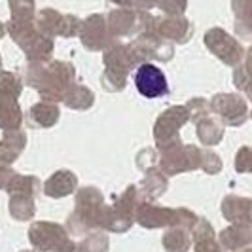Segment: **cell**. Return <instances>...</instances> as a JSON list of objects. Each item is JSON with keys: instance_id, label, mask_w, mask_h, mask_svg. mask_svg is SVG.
<instances>
[{"instance_id": "obj_15", "label": "cell", "mask_w": 252, "mask_h": 252, "mask_svg": "<svg viewBox=\"0 0 252 252\" xmlns=\"http://www.w3.org/2000/svg\"><path fill=\"white\" fill-rule=\"evenodd\" d=\"M156 32L167 42L186 44L193 34V27L182 15H167L156 17Z\"/></svg>"}, {"instance_id": "obj_29", "label": "cell", "mask_w": 252, "mask_h": 252, "mask_svg": "<svg viewBox=\"0 0 252 252\" xmlns=\"http://www.w3.org/2000/svg\"><path fill=\"white\" fill-rule=\"evenodd\" d=\"M10 215H12V218L17 220V222H29L32 216L36 215L34 197H31V195H21V193L10 195Z\"/></svg>"}, {"instance_id": "obj_33", "label": "cell", "mask_w": 252, "mask_h": 252, "mask_svg": "<svg viewBox=\"0 0 252 252\" xmlns=\"http://www.w3.org/2000/svg\"><path fill=\"white\" fill-rule=\"evenodd\" d=\"M108 237L106 233H91L80 243V252H106Z\"/></svg>"}, {"instance_id": "obj_3", "label": "cell", "mask_w": 252, "mask_h": 252, "mask_svg": "<svg viewBox=\"0 0 252 252\" xmlns=\"http://www.w3.org/2000/svg\"><path fill=\"white\" fill-rule=\"evenodd\" d=\"M104 207V195L95 186H86L76 191L74 213L66 220V231L72 235H84L89 229H95L101 224V213Z\"/></svg>"}, {"instance_id": "obj_13", "label": "cell", "mask_w": 252, "mask_h": 252, "mask_svg": "<svg viewBox=\"0 0 252 252\" xmlns=\"http://www.w3.org/2000/svg\"><path fill=\"white\" fill-rule=\"evenodd\" d=\"M78 36L82 40L84 48L89 51H104L116 42L108 31V23L104 15L101 13H93L86 21H82V29Z\"/></svg>"}, {"instance_id": "obj_23", "label": "cell", "mask_w": 252, "mask_h": 252, "mask_svg": "<svg viewBox=\"0 0 252 252\" xmlns=\"http://www.w3.org/2000/svg\"><path fill=\"white\" fill-rule=\"evenodd\" d=\"M167 186H169L167 177L159 171V167H150L146 171V177L139 184V189L146 201H156L167 191Z\"/></svg>"}, {"instance_id": "obj_31", "label": "cell", "mask_w": 252, "mask_h": 252, "mask_svg": "<svg viewBox=\"0 0 252 252\" xmlns=\"http://www.w3.org/2000/svg\"><path fill=\"white\" fill-rule=\"evenodd\" d=\"M23 91V84H21V78L15 74V72H6V70H0V95L2 97H12L17 99Z\"/></svg>"}, {"instance_id": "obj_20", "label": "cell", "mask_w": 252, "mask_h": 252, "mask_svg": "<svg viewBox=\"0 0 252 252\" xmlns=\"http://www.w3.org/2000/svg\"><path fill=\"white\" fill-rule=\"evenodd\" d=\"M191 243L195 252H226L220 241L216 239L211 222H207L205 218H199L191 229Z\"/></svg>"}, {"instance_id": "obj_25", "label": "cell", "mask_w": 252, "mask_h": 252, "mask_svg": "<svg viewBox=\"0 0 252 252\" xmlns=\"http://www.w3.org/2000/svg\"><path fill=\"white\" fill-rule=\"evenodd\" d=\"M23 112L17 99L2 97L0 95V129L2 131H15L23 124Z\"/></svg>"}, {"instance_id": "obj_10", "label": "cell", "mask_w": 252, "mask_h": 252, "mask_svg": "<svg viewBox=\"0 0 252 252\" xmlns=\"http://www.w3.org/2000/svg\"><path fill=\"white\" fill-rule=\"evenodd\" d=\"M205 46L227 66H237L245 59V48L241 46L239 40H235L229 32H226L220 27L209 29L205 32Z\"/></svg>"}, {"instance_id": "obj_45", "label": "cell", "mask_w": 252, "mask_h": 252, "mask_svg": "<svg viewBox=\"0 0 252 252\" xmlns=\"http://www.w3.org/2000/svg\"><path fill=\"white\" fill-rule=\"evenodd\" d=\"M251 118H252V112H251Z\"/></svg>"}, {"instance_id": "obj_21", "label": "cell", "mask_w": 252, "mask_h": 252, "mask_svg": "<svg viewBox=\"0 0 252 252\" xmlns=\"http://www.w3.org/2000/svg\"><path fill=\"white\" fill-rule=\"evenodd\" d=\"M220 245L229 252H237L252 245V226L247 224H231L218 235Z\"/></svg>"}, {"instance_id": "obj_16", "label": "cell", "mask_w": 252, "mask_h": 252, "mask_svg": "<svg viewBox=\"0 0 252 252\" xmlns=\"http://www.w3.org/2000/svg\"><path fill=\"white\" fill-rule=\"evenodd\" d=\"M108 31L116 38H127L133 36L135 32L139 34V23H140V12H135L131 8H118L108 13Z\"/></svg>"}, {"instance_id": "obj_37", "label": "cell", "mask_w": 252, "mask_h": 252, "mask_svg": "<svg viewBox=\"0 0 252 252\" xmlns=\"http://www.w3.org/2000/svg\"><path fill=\"white\" fill-rule=\"evenodd\" d=\"M156 6L165 15H182L186 6H188V0H158Z\"/></svg>"}, {"instance_id": "obj_43", "label": "cell", "mask_w": 252, "mask_h": 252, "mask_svg": "<svg viewBox=\"0 0 252 252\" xmlns=\"http://www.w3.org/2000/svg\"><path fill=\"white\" fill-rule=\"evenodd\" d=\"M0 68H2V57H0Z\"/></svg>"}, {"instance_id": "obj_39", "label": "cell", "mask_w": 252, "mask_h": 252, "mask_svg": "<svg viewBox=\"0 0 252 252\" xmlns=\"http://www.w3.org/2000/svg\"><path fill=\"white\" fill-rule=\"evenodd\" d=\"M156 4H158V0H133V8H137L140 12L152 10Z\"/></svg>"}, {"instance_id": "obj_18", "label": "cell", "mask_w": 252, "mask_h": 252, "mask_svg": "<svg viewBox=\"0 0 252 252\" xmlns=\"http://www.w3.org/2000/svg\"><path fill=\"white\" fill-rule=\"evenodd\" d=\"M59 104L50 101H40L29 108L25 116L27 126L31 129H50L59 122Z\"/></svg>"}, {"instance_id": "obj_14", "label": "cell", "mask_w": 252, "mask_h": 252, "mask_svg": "<svg viewBox=\"0 0 252 252\" xmlns=\"http://www.w3.org/2000/svg\"><path fill=\"white\" fill-rule=\"evenodd\" d=\"M135 88L146 99H158L169 93L167 78L159 66L152 63H142L135 68Z\"/></svg>"}, {"instance_id": "obj_38", "label": "cell", "mask_w": 252, "mask_h": 252, "mask_svg": "<svg viewBox=\"0 0 252 252\" xmlns=\"http://www.w3.org/2000/svg\"><path fill=\"white\" fill-rule=\"evenodd\" d=\"M17 173H13L12 169L8 167V165H2L0 163V189H8V186H10V182L13 180V177H15Z\"/></svg>"}, {"instance_id": "obj_1", "label": "cell", "mask_w": 252, "mask_h": 252, "mask_svg": "<svg viewBox=\"0 0 252 252\" xmlns=\"http://www.w3.org/2000/svg\"><path fill=\"white\" fill-rule=\"evenodd\" d=\"M25 80L32 89H36L42 101L59 102L64 93L74 86V64L64 61L48 63H29L25 68Z\"/></svg>"}, {"instance_id": "obj_17", "label": "cell", "mask_w": 252, "mask_h": 252, "mask_svg": "<svg viewBox=\"0 0 252 252\" xmlns=\"http://www.w3.org/2000/svg\"><path fill=\"white\" fill-rule=\"evenodd\" d=\"M222 215L231 224L252 226V199L229 193L222 201Z\"/></svg>"}, {"instance_id": "obj_22", "label": "cell", "mask_w": 252, "mask_h": 252, "mask_svg": "<svg viewBox=\"0 0 252 252\" xmlns=\"http://www.w3.org/2000/svg\"><path fill=\"white\" fill-rule=\"evenodd\" d=\"M27 135L25 131L15 129V131H4L0 139V163L10 165L13 163L25 150Z\"/></svg>"}, {"instance_id": "obj_4", "label": "cell", "mask_w": 252, "mask_h": 252, "mask_svg": "<svg viewBox=\"0 0 252 252\" xmlns=\"http://www.w3.org/2000/svg\"><path fill=\"white\" fill-rule=\"evenodd\" d=\"M12 40L25 51L29 63H48L53 55V40L42 34L34 21H10L6 25Z\"/></svg>"}, {"instance_id": "obj_7", "label": "cell", "mask_w": 252, "mask_h": 252, "mask_svg": "<svg viewBox=\"0 0 252 252\" xmlns=\"http://www.w3.org/2000/svg\"><path fill=\"white\" fill-rule=\"evenodd\" d=\"M201 154L203 148H197L193 144H175L171 148L159 150L158 167L165 177H173L178 173H188L201 169Z\"/></svg>"}, {"instance_id": "obj_42", "label": "cell", "mask_w": 252, "mask_h": 252, "mask_svg": "<svg viewBox=\"0 0 252 252\" xmlns=\"http://www.w3.org/2000/svg\"><path fill=\"white\" fill-rule=\"evenodd\" d=\"M237 252H252V245L251 247H245V249H241V251H237Z\"/></svg>"}, {"instance_id": "obj_32", "label": "cell", "mask_w": 252, "mask_h": 252, "mask_svg": "<svg viewBox=\"0 0 252 252\" xmlns=\"http://www.w3.org/2000/svg\"><path fill=\"white\" fill-rule=\"evenodd\" d=\"M13 21H32L34 19V0H8Z\"/></svg>"}, {"instance_id": "obj_30", "label": "cell", "mask_w": 252, "mask_h": 252, "mask_svg": "<svg viewBox=\"0 0 252 252\" xmlns=\"http://www.w3.org/2000/svg\"><path fill=\"white\" fill-rule=\"evenodd\" d=\"M40 188H42L40 178L32 177V175H15L6 191H8L10 195L21 193V195H31V197H34L38 191H40Z\"/></svg>"}, {"instance_id": "obj_9", "label": "cell", "mask_w": 252, "mask_h": 252, "mask_svg": "<svg viewBox=\"0 0 252 252\" xmlns=\"http://www.w3.org/2000/svg\"><path fill=\"white\" fill-rule=\"evenodd\" d=\"M211 112L227 127H241L249 118L247 99L239 93H218L211 99Z\"/></svg>"}, {"instance_id": "obj_6", "label": "cell", "mask_w": 252, "mask_h": 252, "mask_svg": "<svg viewBox=\"0 0 252 252\" xmlns=\"http://www.w3.org/2000/svg\"><path fill=\"white\" fill-rule=\"evenodd\" d=\"M197 216L188 209H169V207H158L150 201H142L137 209L135 222L146 229H158V227L184 226L193 229L197 224Z\"/></svg>"}, {"instance_id": "obj_11", "label": "cell", "mask_w": 252, "mask_h": 252, "mask_svg": "<svg viewBox=\"0 0 252 252\" xmlns=\"http://www.w3.org/2000/svg\"><path fill=\"white\" fill-rule=\"evenodd\" d=\"M36 29L46 34V36H64V38H72L80 34V29H82V21L74 17V15H61L55 10H42L36 15Z\"/></svg>"}, {"instance_id": "obj_35", "label": "cell", "mask_w": 252, "mask_h": 252, "mask_svg": "<svg viewBox=\"0 0 252 252\" xmlns=\"http://www.w3.org/2000/svg\"><path fill=\"white\" fill-rule=\"evenodd\" d=\"M201 169L207 175H218L222 171V159H220V156L213 150H203Z\"/></svg>"}, {"instance_id": "obj_44", "label": "cell", "mask_w": 252, "mask_h": 252, "mask_svg": "<svg viewBox=\"0 0 252 252\" xmlns=\"http://www.w3.org/2000/svg\"><path fill=\"white\" fill-rule=\"evenodd\" d=\"M21 252H32V251H21Z\"/></svg>"}, {"instance_id": "obj_36", "label": "cell", "mask_w": 252, "mask_h": 252, "mask_svg": "<svg viewBox=\"0 0 252 252\" xmlns=\"http://www.w3.org/2000/svg\"><path fill=\"white\" fill-rule=\"evenodd\" d=\"M235 171L252 173V146H241L235 156Z\"/></svg>"}, {"instance_id": "obj_12", "label": "cell", "mask_w": 252, "mask_h": 252, "mask_svg": "<svg viewBox=\"0 0 252 252\" xmlns=\"http://www.w3.org/2000/svg\"><path fill=\"white\" fill-rule=\"evenodd\" d=\"M68 239L66 227L55 222H32L29 227V241L38 252H55Z\"/></svg>"}, {"instance_id": "obj_8", "label": "cell", "mask_w": 252, "mask_h": 252, "mask_svg": "<svg viewBox=\"0 0 252 252\" xmlns=\"http://www.w3.org/2000/svg\"><path fill=\"white\" fill-rule=\"evenodd\" d=\"M189 122V112L184 106H171L165 112L159 114L156 126H154V140L158 150H165L171 148L175 144H180V127H184Z\"/></svg>"}, {"instance_id": "obj_41", "label": "cell", "mask_w": 252, "mask_h": 252, "mask_svg": "<svg viewBox=\"0 0 252 252\" xmlns=\"http://www.w3.org/2000/svg\"><path fill=\"white\" fill-rule=\"evenodd\" d=\"M4 34H6V25H4V23H0V38L4 36Z\"/></svg>"}, {"instance_id": "obj_24", "label": "cell", "mask_w": 252, "mask_h": 252, "mask_svg": "<svg viewBox=\"0 0 252 252\" xmlns=\"http://www.w3.org/2000/svg\"><path fill=\"white\" fill-rule=\"evenodd\" d=\"M197 137L205 146H216L220 140L224 139V124L216 116H205L195 124Z\"/></svg>"}, {"instance_id": "obj_2", "label": "cell", "mask_w": 252, "mask_h": 252, "mask_svg": "<svg viewBox=\"0 0 252 252\" xmlns=\"http://www.w3.org/2000/svg\"><path fill=\"white\" fill-rule=\"evenodd\" d=\"M104 72H102V86L106 91L116 93L126 88L127 76L131 70H135L144 61L137 48L131 44H118L114 42L110 48L104 50Z\"/></svg>"}, {"instance_id": "obj_34", "label": "cell", "mask_w": 252, "mask_h": 252, "mask_svg": "<svg viewBox=\"0 0 252 252\" xmlns=\"http://www.w3.org/2000/svg\"><path fill=\"white\" fill-rule=\"evenodd\" d=\"M186 108H188L189 112V122H193V124H197L201 118H205V116H209L211 112V104H209V101H205V99H201V97H195V99H189L188 102H186Z\"/></svg>"}, {"instance_id": "obj_5", "label": "cell", "mask_w": 252, "mask_h": 252, "mask_svg": "<svg viewBox=\"0 0 252 252\" xmlns=\"http://www.w3.org/2000/svg\"><path fill=\"white\" fill-rule=\"evenodd\" d=\"M144 199V195L140 193L139 186H127L126 191L116 199L114 205H104L101 213V224L104 231H112V233H126L129 227L135 222L137 209Z\"/></svg>"}, {"instance_id": "obj_19", "label": "cell", "mask_w": 252, "mask_h": 252, "mask_svg": "<svg viewBox=\"0 0 252 252\" xmlns=\"http://www.w3.org/2000/svg\"><path fill=\"white\" fill-rule=\"evenodd\" d=\"M76 186H78V177L68 169H61V171H55L44 182V193L48 197L59 199V197H66V195L74 193Z\"/></svg>"}, {"instance_id": "obj_40", "label": "cell", "mask_w": 252, "mask_h": 252, "mask_svg": "<svg viewBox=\"0 0 252 252\" xmlns=\"http://www.w3.org/2000/svg\"><path fill=\"white\" fill-rule=\"evenodd\" d=\"M55 252H80V245L74 243L72 239H66Z\"/></svg>"}, {"instance_id": "obj_27", "label": "cell", "mask_w": 252, "mask_h": 252, "mask_svg": "<svg viewBox=\"0 0 252 252\" xmlns=\"http://www.w3.org/2000/svg\"><path fill=\"white\" fill-rule=\"evenodd\" d=\"M188 227L184 226H171L167 227L163 235V247L167 252H188L191 247V237H189Z\"/></svg>"}, {"instance_id": "obj_28", "label": "cell", "mask_w": 252, "mask_h": 252, "mask_svg": "<svg viewBox=\"0 0 252 252\" xmlns=\"http://www.w3.org/2000/svg\"><path fill=\"white\" fill-rule=\"evenodd\" d=\"M63 102L64 106H68L70 110H88L95 102V93L86 88V86L74 84L72 88L64 93Z\"/></svg>"}, {"instance_id": "obj_26", "label": "cell", "mask_w": 252, "mask_h": 252, "mask_svg": "<svg viewBox=\"0 0 252 252\" xmlns=\"http://www.w3.org/2000/svg\"><path fill=\"white\" fill-rule=\"evenodd\" d=\"M231 10L235 15V32L252 40V0H231Z\"/></svg>"}]
</instances>
